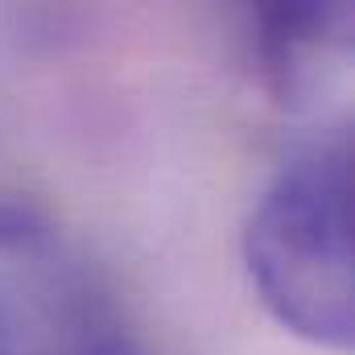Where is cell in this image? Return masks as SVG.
Segmentation results:
<instances>
[{
  "instance_id": "1",
  "label": "cell",
  "mask_w": 355,
  "mask_h": 355,
  "mask_svg": "<svg viewBox=\"0 0 355 355\" xmlns=\"http://www.w3.org/2000/svg\"><path fill=\"white\" fill-rule=\"evenodd\" d=\"M244 261L265 310L289 335L327 352L352 347L355 261L347 145H322L281 170L248 219Z\"/></svg>"
},
{
  "instance_id": "2",
  "label": "cell",
  "mask_w": 355,
  "mask_h": 355,
  "mask_svg": "<svg viewBox=\"0 0 355 355\" xmlns=\"http://www.w3.org/2000/svg\"><path fill=\"white\" fill-rule=\"evenodd\" d=\"M281 95H302L352 50V0H240Z\"/></svg>"
}]
</instances>
